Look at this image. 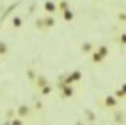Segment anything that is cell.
Wrapping results in <instances>:
<instances>
[{"label":"cell","mask_w":126,"mask_h":125,"mask_svg":"<svg viewBox=\"0 0 126 125\" xmlns=\"http://www.w3.org/2000/svg\"><path fill=\"white\" fill-rule=\"evenodd\" d=\"M78 80H81V72H79V71H75L73 74H70V75L67 77V80L64 81V84H59V87H60V85H69L70 83L78 81Z\"/></svg>","instance_id":"cell-1"},{"label":"cell","mask_w":126,"mask_h":125,"mask_svg":"<svg viewBox=\"0 0 126 125\" xmlns=\"http://www.w3.org/2000/svg\"><path fill=\"white\" fill-rule=\"evenodd\" d=\"M60 88L63 90V96H64V97L73 96V88H72L70 85H60Z\"/></svg>","instance_id":"cell-2"},{"label":"cell","mask_w":126,"mask_h":125,"mask_svg":"<svg viewBox=\"0 0 126 125\" xmlns=\"http://www.w3.org/2000/svg\"><path fill=\"white\" fill-rule=\"evenodd\" d=\"M37 85H38L40 88H43V87L48 85V84H47V80H46V77H44V75H38V77H37Z\"/></svg>","instance_id":"cell-3"},{"label":"cell","mask_w":126,"mask_h":125,"mask_svg":"<svg viewBox=\"0 0 126 125\" xmlns=\"http://www.w3.org/2000/svg\"><path fill=\"white\" fill-rule=\"evenodd\" d=\"M30 113V107L28 106H25V104H22V106H19V109H18V115L22 118V116H27Z\"/></svg>","instance_id":"cell-4"},{"label":"cell","mask_w":126,"mask_h":125,"mask_svg":"<svg viewBox=\"0 0 126 125\" xmlns=\"http://www.w3.org/2000/svg\"><path fill=\"white\" fill-rule=\"evenodd\" d=\"M44 7H46V10L47 12H50V13H53V12H56V4L51 1V0H48V1H46V4H44Z\"/></svg>","instance_id":"cell-5"},{"label":"cell","mask_w":126,"mask_h":125,"mask_svg":"<svg viewBox=\"0 0 126 125\" xmlns=\"http://www.w3.org/2000/svg\"><path fill=\"white\" fill-rule=\"evenodd\" d=\"M84 113H85V116H87V119H88V121H91V122H94V121H95V115H94V112H93V110L85 109V112H84Z\"/></svg>","instance_id":"cell-6"},{"label":"cell","mask_w":126,"mask_h":125,"mask_svg":"<svg viewBox=\"0 0 126 125\" xmlns=\"http://www.w3.org/2000/svg\"><path fill=\"white\" fill-rule=\"evenodd\" d=\"M63 18H64L66 21H72V19H73V12H72V10H69V9L63 10Z\"/></svg>","instance_id":"cell-7"},{"label":"cell","mask_w":126,"mask_h":125,"mask_svg":"<svg viewBox=\"0 0 126 125\" xmlns=\"http://www.w3.org/2000/svg\"><path fill=\"white\" fill-rule=\"evenodd\" d=\"M106 104H107L109 107H113V106H116V99H114L113 96H109V97H106Z\"/></svg>","instance_id":"cell-8"},{"label":"cell","mask_w":126,"mask_h":125,"mask_svg":"<svg viewBox=\"0 0 126 125\" xmlns=\"http://www.w3.org/2000/svg\"><path fill=\"white\" fill-rule=\"evenodd\" d=\"M43 22H44V27H53L54 25V18H51V16H48V18H46V19H43Z\"/></svg>","instance_id":"cell-9"},{"label":"cell","mask_w":126,"mask_h":125,"mask_svg":"<svg viewBox=\"0 0 126 125\" xmlns=\"http://www.w3.org/2000/svg\"><path fill=\"white\" fill-rule=\"evenodd\" d=\"M97 53H98V55H100L101 58H106V56L109 55V49H107L106 46H101V47L98 49V52H97Z\"/></svg>","instance_id":"cell-10"},{"label":"cell","mask_w":126,"mask_h":125,"mask_svg":"<svg viewBox=\"0 0 126 125\" xmlns=\"http://www.w3.org/2000/svg\"><path fill=\"white\" fill-rule=\"evenodd\" d=\"M12 22H13V27H15V28H19V27L22 25V19H21L19 16H15Z\"/></svg>","instance_id":"cell-11"},{"label":"cell","mask_w":126,"mask_h":125,"mask_svg":"<svg viewBox=\"0 0 126 125\" xmlns=\"http://www.w3.org/2000/svg\"><path fill=\"white\" fill-rule=\"evenodd\" d=\"M6 52H7V46H6V43L0 41V55H4Z\"/></svg>","instance_id":"cell-12"},{"label":"cell","mask_w":126,"mask_h":125,"mask_svg":"<svg viewBox=\"0 0 126 125\" xmlns=\"http://www.w3.org/2000/svg\"><path fill=\"white\" fill-rule=\"evenodd\" d=\"M91 49H93V46H91L90 43H84V44H82V52L87 53V52H90Z\"/></svg>","instance_id":"cell-13"},{"label":"cell","mask_w":126,"mask_h":125,"mask_svg":"<svg viewBox=\"0 0 126 125\" xmlns=\"http://www.w3.org/2000/svg\"><path fill=\"white\" fill-rule=\"evenodd\" d=\"M125 90H126V87H125V84L122 85V90H117L116 91V96L117 97H125Z\"/></svg>","instance_id":"cell-14"},{"label":"cell","mask_w":126,"mask_h":125,"mask_svg":"<svg viewBox=\"0 0 126 125\" xmlns=\"http://www.w3.org/2000/svg\"><path fill=\"white\" fill-rule=\"evenodd\" d=\"M50 91H51V87H50V85H46V87L41 88V94H44V96H47Z\"/></svg>","instance_id":"cell-15"},{"label":"cell","mask_w":126,"mask_h":125,"mask_svg":"<svg viewBox=\"0 0 126 125\" xmlns=\"http://www.w3.org/2000/svg\"><path fill=\"white\" fill-rule=\"evenodd\" d=\"M15 7H16V4H12V6H10V7H9V9H7V10H6L4 13H3V16H1V21H3V19H4V18H6V16L9 15V13H10V10H13Z\"/></svg>","instance_id":"cell-16"},{"label":"cell","mask_w":126,"mask_h":125,"mask_svg":"<svg viewBox=\"0 0 126 125\" xmlns=\"http://www.w3.org/2000/svg\"><path fill=\"white\" fill-rule=\"evenodd\" d=\"M116 121L117 122H123V113L122 112H116Z\"/></svg>","instance_id":"cell-17"},{"label":"cell","mask_w":126,"mask_h":125,"mask_svg":"<svg viewBox=\"0 0 126 125\" xmlns=\"http://www.w3.org/2000/svg\"><path fill=\"white\" fill-rule=\"evenodd\" d=\"M93 61H94V62H101V61H103V58H101L98 53H94V55H93Z\"/></svg>","instance_id":"cell-18"},{"label":"cell","mask_w":126,"mask_h":125,"mask_svg":"<svg viewBox=\"0 0 126 125\" xmlns=\"http://www.w3.org/2000/svg\"><path fill=\"white\" fill-rule=\"evenodd\" d=\"M37 28H40V30H43L44 28V22H43V19H37Z\"/></svg>","instance_id":"cell-19"},{"label":"cell","mask_w":126,"mask_h":125,"mask_svg":"<svg viewBox=\"0 0 126 125\" xmlns=\"http://www.w3.org/2000/svg\"><path fill=\"white\" fill-rule=\"evenodd\" d=\"M60 9L62 10H66L67 9V1H60Z\"/></svg>","instance_id":"cell-20"},{"label":"cell","mask_w":126,"mask_h":125,"mask_svg":"<svg viewBox=\"0 0 126 125\" xmlns=\"http://www.w3.org/2000/svg\"><path fill=\"white\" fill-rule=\"evenodd\" d=\"M27 74H28V78H30V80H32V78H34V75H35L32 69H28V72H27Z\"/></svg>","instance_id":"cell-21"},{"label":"cell","mask_w":126,"mask_h":125,"mask_svg":"<svg viewBox=\"0 0 126 125\" xmlns=\"http://www.w3.org/2000/svg\"><path fill=\"white\" fill-rule=\"evenodd\" d=\"M12 125H22V121L21 119H13L12 121Z\"/></svg>","instance_id":"cell-22"},{"label":"cell","mask_w":126,"mask_h":125,"mask_svg":"<svg viewBox=\"0 0 126 125\" xmlns=\"http://www.w3.org/2000/svg\"><path fill=\"white\" fill-rule=\"evenodd\" d=\"M35 107H37V109H41V107H43V104H41V102H38V103L35 104Z\"/></svg>","instance_id":"cell-23"},{"label":"cell","mask_w":126,"mask_h":125,"mask_svg":"<svg viewBox=\"0 0 126 125\" xmlns=\"http://www.w3.org/2000/svg\"><path fill=\"white\" fill-rule=\"evenodd\" d=\"M119 19H122V21H125V13H120V15H119Z\"/></svg>","instance_id":"cell-24"},{"label":"cell","mask_w":126,"mask_h":125,"mask_svg":"<svg viewBox=\"0 0 126 125\" xmlns=\"http://www.w3.org/2000/svg\"><path fill=\"white\" fill-rule=\"evenodd\" d=\"M125 41H126V37H125V34H122V43L125 44Z\"/></svg>","instance_id":"cell-25"},{"label":"cell","mask_w":126,"mask_h":125,"mask_svg":"<svg viewBox=\"0 0 126 125\" xmlns=\"http://www.w3.org/2000/svg\"><path fill=\"white\" fill-rule=\"evenodd\" d=\"M76 125H84V124H82L81 121H78V122H76Z\"/></svg>","instance_id":"cell-26"},{"label":"cell","mask_w":126,"mask_h":125,"mask_svg":"<svg viewBox=\"0 0 126 125\" xmlns=\"http://www.w3.org/2000/svg\"><path fill=\"white\" fill-rule=\"evenodd\" d=\"M93 125H94V124H93Z\"/></svg>","instance_id":"cell-27"}]
</instances>
